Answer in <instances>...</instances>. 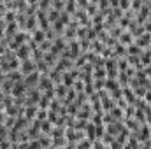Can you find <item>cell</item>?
Returning <instances> with one entry per match:
<instances>
[{"label": "cell", "mask_w": 151, "mask_h": 149, "mask_svg": "<svg viewBox=\"0 0 151 149\" xmlns=\"http://www.w3.org/2000/svg\"><path fill=\"white\" fill-rule=\"evenodd\" d=\"M21 74L23 75H30V74H34L35 70H37V63L30 58V60H27V62H21Z\"/></svg>", "instance_id": "obj_1"}, {"label": "cell", "mask_w": 151, "mask_h": 149, "mask_svg": "<svg viewBox=\"0 0 151 149\" xmlns=\"http://www.w3.org/2000/svg\"><path fill=\"white\" fill-rule=\"evenodd\" d=\"M51 130H53V128H51V121H49V119L40 123V132H42V133H51Z\"/></svg>", "instance_id": "obj_9"}, {"label": "cell", "mask_w": 151, "mask_h": 149, "mask_svg": "<svg viewBox=\"0 0 151 149\" xmlns=\"http://www.w3.org/2000/svg\"><path fill=\"white\" fill-rule=\"evenodd\" d=\"M142 149H151V148H150V146H146V148H142Z\"/></svg>", "instance_id": "obj_12"}, {"label": "cell", "mask_w": 151, "mask_h": 149, "mask_svg": "<svg viewBox=\"0 0 151 149\" xmlns=\"http://www.w3.org/2000/svg\"><path fill=\"white\" fill-rule=\"evenodd\" d=\"M118 42H119L121 46H132V44L135 42V37H134L130 32H123V34L118 37Z\"/></svg>", "instance_id": "obj_4"}, {"label": "cell", "mask_w": 151, "mask_h": 149, "mask_svg": "<svg viewBox=\"0 0 151 149\" xmlns=\"http://www.w3.org/2000/svg\"><path fill=\"white\" fill-rule=\"evenodd\" d=\"M58 19H60V11H56V9H53V7H51V9L47 11V21L53 25V23H55V21H58Z\"/></svg>", "instance_id": "obj_8"}, {"label": "cell", "mask_w": 151, "mask_h": 149, "mask_svg": "<svg viewBox=\"0 0 151 149\" xmlns=\"http://www.w3.org/2000/svg\"><path fill=\"white\" fill-rule=\"evenodd\" d=\"M32 40H34L37 46H40V44L46 40V32H44V30H40V28H37V30L32 34Z\"/></svg>", "instance_id": "obj_6"}, {"label": "cell", "mask_w": 151, "mask_h": 149, "mask_svg": "<svg viewBox=\"0 0 151 149\" xmlns=\"http://www.w3.org/2000/svg\"><path fill=\"white\" fill-rule=\"evenodd\" d=\"M39 79H40V72H39V70H35L34 74L25 75L23 82H25V84H27V88H28V86H35V84H39Z\"/></svg>", "instance_id": "obj_5"}, {"label": "cell", "mask_w": 151, "mask_h": 149, "mask_svg": "<svg viewBox=\"0 0 151 149\" xmlns=\"http://www.w3.org/2000/svg\"><path fill=\"white\" fill-rule=\"evenodd\" d=\"M51 7L62 12V11L65 9V2H63V0H55V2H51Z\"/></svg>", "instance_id": "obj_10"}, {"label": "cell", "mask_w": 151, "mask_h": 149, "mask_svg": "<svg viewBox=\"0 0 151 149\" xmlns=\"http://www.w3.org/2000/svg\"><path fill=\"white\" fill-rule=\"evenodd\" d=\"M102 149H111V148H109V146H106V148H102Z\"/></svg>", "instance_id": "obj_11"}, {"label": "cell", "mask_w": 151, "mask_h": 149, "mask_svg": "<svg viewBox=\"0 0 151 149\" xmlns=\"http://www.w3.org/2000/svg\"><path fill=\"white\" fill-rule=\"evenodd\" d=\"M16 53V58L19 60V62H27V60H30L28 56L32 54V49H30V46L28 44H25V46H21L18 51H14Z\"/></svg>", "instance_id": "obj_2"}, {"label": "cell", "mask_w": 151, "mask_h": 149, "mask_svg": "<svg viewBox=\"0 0 151 149\" xmlns=\"http://www.w3.org/2000/svg\"><path fill=\"white\" fill-rule=\"evenodd\" d=\"M37 111H39V105H27V107H25V117L30 121L32 117L37 116Z\"/></svg>", "instance_id": "obj_7"}, {"label": "cell", "mask_w": 151, "mask_h": 149, "mask_svg": "<svg viewBox=\"0 0 151 149\" xmlns=\"http://www.w3.org/2000/svg\"><path fill=\"white\" fill-rule=\"evenodd\" d=\"M150 40H151V34L144 32L142 35H139V37L135 39V46H139L144 51V47H150Z\"/></svg>", "instance_id": "obj_3"}]
</instances>
